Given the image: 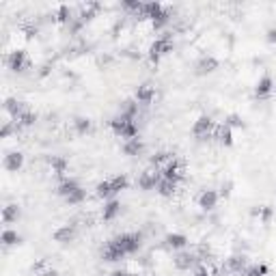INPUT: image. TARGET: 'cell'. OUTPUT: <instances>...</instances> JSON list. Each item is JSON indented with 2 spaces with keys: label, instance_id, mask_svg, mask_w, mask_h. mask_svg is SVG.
Listing matches in <instances>:
<instances>
[{
  "label": "cell",
  "instance_id": "6da1fadb",
  "mask_svg": "<svg viewBox=\"0 0 276 276\" xmlns=\"http://www.w3.org/2000/svg\"><path fill=\"white\" fill-rule=\"evenodd\" d=\"M110 128H113V132H115L117 136L126 138V140H132V138H138V128H136L134 119H130V117H126V115L115 117V119L110 121Z\"/></svg>",
  "mask_w": 276,
  "mask_h": 276
},
{
  "label": "cell",
  "instance_id": "7a4b0ae2",
  "mask_svg": "<svg viewBox=\"0 0 276 276\" xmlns=\"http://www.w3.org/2000/svg\"><path fill=\"white\" fill-rule=\"evenodd\" d=\"M113 242L121 248V253L128 257V255H134V253L140 251L142 238H140V233H121V235H117V238H113Z\"/></svg>",
  "mask_w": 276,
  "mask_h": 276
},
{
  "label": "cell",
  "instance_id": "3957f363",
  "mask_svg": "<svg viewBox=\"0 0 276 276\" xmlns=\"http://www.w3.org/2000/svg\"><path fill=\"white\" fill-rule=\"evenodd\" d=\"M168 52H173V37L166 32V35H162L160 39H155V41L149 45V61L153 65H157L160 58L164 54H168Z\"/></svg>",
  "mask_w": 276,
  "mask_h": 276
},
{
  "label": "cell",
  "instance_id": "277c9868",
  "mask_svg": "<svg viewBox=\"0 0 276 276\" xmlns=\"http://www.w3.org/2000/svg\"><path fill=\"white\" fill-rule=\"evenodd\" d=\"M214 130H216V126H214V121H212V117H207V115H203V117H199V119L194 121V126H192V134L199 138V140H205V138H209L214 134Z\"/></svg>",
  "mask_w": 276,
  "mask_h": 276
},
{
  "label": "cell",
  "instance_id": "5b68a950",
  "mask_svg": "<svg viewBox=\"0 0 276 276\" xmlns=\"http://www.w3.org/2000/svg\"><path fill=\"white\" fill-rule=\"evenodd\" d=\"M162 179V173L157 168H149V170H144V173H140V177H138V188L140 190H153L157 188V183H160Z\"/></svg>",
  "mask_w": 276,
  "mask_h": 276
},
{
  "label": "cell",
  "instance_id": "8992f818",
  "mask_svg": "<svg viewBox=\"0 0 276 276\" xmlns=\"http://www.w3.org/2000/svg\"><path fill=\"white\" fill-rule=\"evenodd\" d=\"M6 65H9L11 71H17L19 74V71H24L26 67H28V56H26L24 50H15L6 56Z\"/></svg>",
  "mask_w": 276,
  "mask_h": 276
},
{
  "label": "cell",
  "instance_id": "52a82bcc",
  "mask_svg": "<svg viewBox=\"0 0 276 276\" xmlns=\"http://www.w3.org/2000/svg\"><path fill=\"white\" fill-rule=\"evenodd\" d=\"M162 177L164 179H170V181H179L181 179V175H183V168H181V162L177 160V157H173V160H170L166 166H164L162 170Z\"/></svg>",
  "mask_w": 276,
  "mask_h": 276
},
{
  "label": "cell",
  "instance_id": "ba28073f",
  "mask_svg": "<svg viewBox=\"0 0 276 276\" xmlns=\"http://www.w3.org/2000/svg\"><path fill=\"white\" fill-rule=\"evenodd\" d=\"M218 67H220L218 58H214V56H201L199 63H196V74L205 76V74H212V71H216Z\"/></svg>",
  "mask_w": 276,
  "mask_h": 276
},
{
  "label": "cell",
  "instance_id": "9c48e42d",
  "mask_svg": "<svg viewBox=\"0 0 276 276\" xmlns=\"http://www.w3.org/2000/svg\"><path fill=\"white\" fill-rule=\"evenodd\" d=\"M134 100H136L138 104H144V106H149V104L155 100V89L151 87V84H140V87L136 89Z\"/></svg>",
  "mask_w": 276,
  "mask_h": 276
},
{
  "label": "cell",
  "instance_id": "30bf717a",
  "mask_svg": "<svg viewBox=\"0 0 276 276\" xmlns=\"http://www.w3.org/2000/svg\"><path fill=\"white\" fill-rule=\"evenodd\" d=\"M272 91H274V80L270 76H264L257 82V87H255V97L257 100H266V97H270Z\"/></svg>",
  "mask_w": 276,
  "mask_h": 276
},
{
  "label": "cell",
  "instance_id": "8fae6325",
  "mask_svg": "<svg viewBox=\"0 0 276 276\" xmlns=\"http://www.w3.org/2000/svg\"><path fill=\"white\" fill-rule=\"evenodd\" d=\"M52 238H54V242H58V244H69V242H74V238H76V227L65 225L61 229H56Z\"/></svg>",
  "mask_w": 276,
  "mask_h": 276
},
{
  "label": "cell",
  "instance_id": "7c38bea8",
  "mask_svg": "<svg viewBox=\"0 0 276 276\" xmlns=\"http://www.w3.org/2000/svg\"><path fill=\"white\" fill-rule=\"evenodd\" d=\"M24 166V155L19 151H11V153L4 155V168L11 170V173H17L19 168Z\"/></svg>",
  "mask_w": 276,
  "mask_h": 276
},
{
  "label": "cell",
  "instance_id": "4fadbf2b",
  "mask_svg": "<svg viewBox=\"0 0 276 276\" xmlns=\"http://www.w3.org/2000/svg\"><path fill=\"white\" fill-rule=\"evenodd\" d=\"M196 261H199V257H196L194 253H179L173 259V264H175L177 270H190V268H192Z\"/></svg>",
  "mask_w": 276,
  "mask_h": 276
},
{
  "label": "cell",
  "instance_id": "5bb4252c",
  "mask_svg": "<svg viewBox=\"0 0 276 276\" xmlns=\"http://www.w3.org/2000/svg\"><path fill=\"white\" fill-rule=\"evenodd\" d=\"M216 203H218V192H216V190H203L199 196V207L209 212V209L216 207Z\"/></svg>",
  "mask_w": 276,
  "mask_h": 276
},
{
  "label": "cell",
  "instance_id": "9a60e30c",
  "mask_svg": "<svg viewBox=\"0 0 276 276\" xmlns=\"http://www.w3.org/2000/svg\"><path fill=\"white\" fill-rule=\"evenodd\" d=\"M214 138L220 144H225V147H231V144H233V132H231V128H229V126H225V123H222V126H216Z\"/></svg>",
  "mask_w": 276,
  "mask_h": 276
},
{
  "label": "cell",
  "instance_id": "2e32d148",
  "mask_svg": "<svg viewBox=\"0 0 276 276\" xmlns=\"http://www.w3.org/2000/svg\"><path fill=\"white\" fill-rule=\"evenodd\" d=\"M4 110L11 115V119L15 121L19 115H24V113H26V104H24V102H19V100H15V97H9V100L4 102Z\"/></svg>",
  "mask_w": 276,
  "mask_h": 276
},
{
  "label": "cell",
  "instance_id": "e0dca14e",
  "mask_svg": "<svg viewBox=\"0 0 276 276\" xmlns=\"http://www.w3.org/2000/svg\"><path fill=\"white\" fill-rule=\"evenodd\" d=\"M246 255H231L227 259V270L229 272H235V274H242L246 270Z\"/></svg>",
  "mask_w": 276,
  "mask_h": 276
},
{
  "label": "cell",
  "instance_id": "ac0fdd59",
  "mask_svg": "<svg viewBox=\"0 0 276 276\" xmlns=\"http://www.w3.org/2000/svg\"><path fill=\"white\" fill-rule=\"evenodd\" d=\"M164 244L168 248H173V251H181V248H186L188 244V238L181 233H168L166 238H164Z\"/></svg>",
  "mask_w": 276,
  "mask_h": 276
},
{
  "label": "cell",
  "instance_id": "d6986e66",
  "mask_svg": "<svg viewBox=\"0 0 276 276\" xmlns=\"http://www.w3.org/2000/svg\"><path fill=\"white\" fill-rule=\"evenodd\" d=\"M78 188H80V183H78L76 179H69V177H63L61 183L56 186V192L61 194L63 199H67V196H69L71 192H74V190H78Z\"/></svg>",
  "mask_w": 276,
  "mask_h": 276
},
{
  "label": "cell",
  "instance_id": "ffe728a7",
  "mask_svg": "<svg viewBox=\"0 0 276 276\" xmlns=\"http://www.w3.org/2000/svg\"><path fill=\"white\" fill-rule=\"evenodd\" d=\"M121 214V203L117 199H110L106 205H104V212H102V218L104 220H115L117 216Z\"/></svg>",
  "mask_w": 276,
  "mask_h": 276
},
{
  "label": "cell",
  "instance_id": "44dd1931",
  "mask_svg": "<svg viewBox=\"0 0 276 276\" xmlns=\"http://www.w3.org/2000/svg\"><path fill=\"white\" fill-rule=\"evenodd\" d=\"M162 11H164V6H162L160 2H155V0H153V2H144V4H142V11H140V19H142V17L155 19Z\"/></svg>",
  "mask_w": 276,
  "mask_h": 276
},
{
  "label": "cell",
  "instance_id": "7402d4cb",
  "mask_svg": "<svg viewBox=\"0 0 276 276\" xmlns=\"http://www.w3.org/2000/svg\"><path fill=\"white\" fill-rule=\"evenodd\" d=\"M144 149V144L140 138H132V140H126L123 142V153L126 155H140Z\"/></svg>",
  "mask_w": 276,
  "mask_h": 276
},
{
  "label": "cell",
  "instance_id": "603a6c76",
  "mask_svg": "<svg viewBox=\"0 0 276 276\" xmlns=\"http://www.w3.org/2000/svg\"><path fill=\"white\" fill-rule=\"evenodd\" d=\"M48 162H50V166H52V170H54L56 175H65V170H67V160H65V157H61V155H50L48 157Z\"/></svg>",
  "mask_w": 276,
  "mask_h": 276
},
{
  "label": "cell",
  "instance_id": "cb8c5ba5",
  "mask_svg": "<svg viewBox=\"0 0 276 276\" xmlns=\"http://www.w3.org/2000/svg\"><path fill=\"white\" fill-rule=\"evenodd\" d=\"M157 192H160V196H173L175 190H177V181H170V179H160V183H157Z\"/></svg>",
  "mask_w": 276,
  "mask_h": 276
},
{
  "label": "cell",
  "instance_id": "d4e9b609",
  "mask_svg": "<svg viewBox=\"0 0 276 276\" xmlns=\"http://www.w3.org/2000/svg\"><path fill=\"white\" fill-rule=\"evenodd\" d=\"M170 160H173V153H168V151H157V153L151 157V166H155L157 170H160V166L164 168Z\"/></svg>",
  "mask_w": 276,
  "mask_h": 276
},
{
  "label": "cell",
  "instance_id": "484cf974",
  "mask_svg": "<svg viewBox=\"0 0 276 276\" xmlns=\"http://www.w3.org/2000/svg\"><path fill=\"white\" fill-rule=\"evenodd\" d=\"M97 11H100V4H97V2H89V4H82V11H80V15H78V17H80L82 22L87 24L89 19H93V17H95V13H97Z\"/></svg>",
  "mask_w": 276,
  "mask_h": 276
},
{
  "label": "cell",
  "instance_id": "4316f807",
  "mask_svg": "<svg viewBox=\"0 0 276 276\" xmlns=\"http://www.w3.org/2000/svg\"><path fill=\"white\" fill-rule=\"evenodd\" d=\"M74 128L78 134H89L93 130V123H91L89 117H76L74 119Z\"/></svg>",
  "mask_w": 276,
  "mask_h": 276
},
{
  "label": "cell",
  "instance_id": "83f0119b",
  "mask_svg": "<svg viewBox=\"0 0 276 276\" xmlns=\"http://www.w3.org/2000/svg\"><path fill=\"white\" fill-rule=\"evenodd\" d=\"M35 121H37V115L35 113H30V110H26L24 115H19L17 119H15V128H30V126H35Z\"/></svg>",
  "mask_w": 276,
  "mask_h": 276
},
{
  "label": "cell",
  "instance_id": "f1b7e54d",
  "mask_svg": "<svg viewBox=\"0 0 276 276\" xmlns=\"http://www.w3.org/2000/svg\"><path fill=\"white\" fill-rule=\"evenodd\" d=\"M121 115L130 117V119H134V117L138 115V102L136 100H126L121 104Z\"/></svg>",
  "mask_w": 276,
  "mask_h": 276
},
{
  "label": "cell",
  "instance_id": "f546056e",
  "mask_svg": "<svg viewBox=\"0 0 276 276\" xmlns=\"http://www.w3.org/2000/svg\"><path fill=\"white\" fill-rule=\"evenodd\" d=\"M54 17H56L61 24H69L71 19H74V13H71V9H69L67 4H61V6L56 9V15H54Z\"/></svg>",
  "mask_w": 276,
  "mask_h": 276
},
{
  "label": "cell",
  "instance_id": "4dcf8cb0",
  "mask_svg": "<svg viewBox=\"0 0 276 276\" xmlns=\"http://www.w3.org/2000/svg\"><path fill=\"white\" fill-rule=\"evenodd\" d=\"M22 242V238H19V233L17 231H13V229H4V233H2V244L4 246H15Z\"/></svg>",
  "mask_w": 276,
  "mask_h": 276
},
{
  "label": "cell",
  "instance_id": "1f68e13d",
  "mask_svg": "<svg viewBox=\"0 0 276 276\" xmlns=\"http://www.w3.org/2000/svg\"><path fill=\"white\" fill-rule=\"evenodd\" d=\"M110 186H113V196L119 194L121 190L128 188V177H126V175H117V177H113V179H110Z\"/></svg>",
  "mask_w": 276,
  "mask_h": 276
},
{
  "label": "cell",
  "instance_id": "d6a6232c",
  "mask_svg": "<svg viewBox=\"0 0 276 276\" xmlns=\"http://www.w3.org/2000/svg\"><path fill=\"white\" fill-rule=\"evenodd\" d=\"M95 194L100 196V199H110V196H113V186H110V179H106V181H100V183H97V188H95Z\"/></svg>",
  "mask_w": 276,
  "mask_h": 276
},
{
  "label": "cell",
  "instance_id": "836d02e7",
  "mask_svg": "<svg viewBox=\"0 0 276 276\" xmlns=\"http://www.w3.org/2000/svg\"><path fill=\"white\" fill-rule=\"evenodd\" d=\"M268 272H270V268H268L266 264H259V266L246 268V270L242 272V276H268Z\"/></svg>",
  "mask_w": 276,
  "mask_h": 276
},
{
  "label": "cell",
  "instance_id": "e575fe53",
  "mask_svg": "<svg viewBox=\"0 0 276 276\" xmlns=\"http://www.w3.org/2000/svg\"><path fill=\"white\" fill-rule=\"evenodd\" d=\"M19 218V207L17 205H6L2 209V220L4 222H15Z\"/></svg>",
  "mask_w": 276,
  "mask_h": 276
},
{
  "label": "cell",
  "instance_id": "d590c367",
  "mask_svg": "<svg viewBox=\"0 0 276 276\" xmlns=\"http://www.w3.org/2000/svg\"><path fill=\"white\" fill-rule=\"evenodd\" d=\"M170 22V11H166V9H164L162 13H160V15H157L155 19H151V26H153V28L155 30H160V28H164V26H166Z\"/></svg>",
  "mask_w": 276,
  "mask_h": 276
},
{
  "label": "cell",
  "instance_id": "8d00e7d4",
  "mask_svg": "<svg viewBox=\"0 0 276 276\" xmlns=\"http://www.w3.org/2000/svg\"><path fill=\"white\" fill-rule=\"evenodd\" d=\"M84 199H87V192H84L82 188H78V190H74V192H71L65 201H67L69 205H80V203H82Z\"/></svg>",
  "mask_w": 276,
  "mask_h": 276
},
{
  "label": "cell",
  "instance_id": "74e56055",
  "mask_svg": "<svg viewBox=\"0 0 276 276\" xmlns=\"http://www.w3.org/2000/svg\"><path fill=\"white\" fill-rule=\"evenodd\" d=\"M142 4H144V2H138V0H123V2H121L123 9H126V11H132V13H136V15H140Z\"/></svg>",
  "mask_w": 276,
  "mask_h": 276
},
{
  "label": "cell",
  "instance_id": "f35d334b",
  "mask_svg": "<svg viewBox=\"0 0 276 276\" xmlns=\"http://www.w3.org/2000/svg\"><path fill=\"white\" fill-rule=\"evenodd\" d=\"M225 126H229V128H244V121H242L240 115H229L227 121H225Z\"/></svg>",
  "mask_w": 276,
  "mask_h": 276
},
{
  "label": "cell",
  "instance_id": "ab89813d",
  "mask_svg": "<svg viewBox=\"0 0 276 276\" xmlns=\"http://www.w3.org/2000/svg\"><path fill=\"white\" fill-rule=\"evenodd\" d=\"M255 216H259L264 222H268L272 218V207H259V209H255Z\"/></svg>",
  "mask_w": 276,
  "mask_h": 276
},
{
  "label": "cell",
  "instance_id": "60d3db41",
  "mask_svg": "<svg viewBox=\"0 0 276 276\" xmlns=\"http://www.w3.org/2000/svg\"><path fill=\"white\" fill-rule=\"evenodd\" d=\"M45 270H48V261H45V259L37 261V264L32 266V272H35V274H39V276H41V274H43Z\"/></svg>",
  "mask_w": 276,
  "mask_h": 276
},
{
  "label": "cell",
  "instance_id": "b9f144b4",
  "mask_svg": "<svg viewBox=\"0 0 276 276\" xmlns=\"http://www.w3.org/2000/svg\"><path fill=\"white\" fill-rule=\"evenodd\" d=\"M67 26H69V32H78V30H80L82 26H84V22H82L80 17H74V19H71V22H69Z\"/></svg>",
  "mask_w": 276,
  "mask_h": 276
},
{
  "label": "cell",
  "instance_id": "7bdbcfd3",
  "mask_svg": "<svg viewBox=\"0 0 276 276\" xmlns=\"http://www.w3.org/2000/svg\"><path fill=\"white\" fill-rule=\"evenodd\" d=\"M13 132V123H4V126H2V130H0V136H2V138H6V136H9Z\"/></svg>",
  "mask_w": 276,
  "mask_h": 276
},
{
  "label": "cell",
  "instance_id": "ee69618b",
  "mask_svg": "<svg viewBox=\"0 0 276 276\" xmlns=\"http://www.w3.org/2000/svg\"><path fill=\"white\" fill-rule=\"evenodd\" d=\"M222 196H229L231 194V181H227V183H222V192H220Z\"/></svg>",
  "mask_w": 276,
  "mask_h": 276
},
{
  "label": "cell",
  "instance_id": "f6af8a7d",
  "mask_svg": "<svg viewBox=\"0 0 276 276\" xmlns=\"http://www.w3.org/2000/svg\"><path fill=\"white\" fill-rule=\"evenodd\" d=\"M194 276H214V274L209 272L207 268H199V270H196V274H194Z\"/></svg>",
  "mask_w": 276,
  "mask_h": 276
},
{
  "label": "cell",
  "instance_id": "bcb514c9",
  "mask_svg": "<svg viewBox=\"0 0 276 276\" xmlns=\"http://www.w3.org/2000/svg\"><path fill=\"white\" fill-rule=\"evenodd\" d=\"M268 41L276 43V28H270V30H268Z\"/></svg>",
  "mask_w": 276,
  "mask_h": 276
},
{
  "label": "cell",
  "instance_id": "7dc6e473",
  "mask_svg": "<svg viewBox=\"0 0 276 276\" xmlns=\"http://www.w3.org/2000/svg\"><path fill=\"white\" fill-rule=\"evenodd\" d=\"M41 276H58V272H56V270H52V268H48V270H45Z\"/></svg>",
  "mask_w": 276,
  "mask_h": 276
},
{
  "label": "cell",
  "instance_id": "c3c4849f",
  "mask_svg": "<svg viewBox=\"0 0 276 276\" xmlns=\"http://www.w3.org/2000/svg\"><path fill=\"white\" fill-rule=\"evenodd\" d=\"M108 276H128V272H123V270H115V272H110Z\"/></svg>",
  "mask_w": 276,
  "mask_h": 276
}]
</instances>
